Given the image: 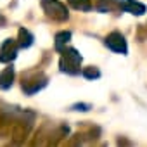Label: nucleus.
I'll return each instance as SVG.
<instances>
[{
	"label": "nucleus",
	"mask_w": 147,
	"mask_h": 147,
	"mask_svg": "<svg viewBox=\"0 0 147 147\" xmlns=\"http://www.w3.org/2000/svg\"><path fill=\"white\" fill-rule=\"evenodd\" d=\"M61 52H62L61 61H59L61 71L67 73V75H78V73H80V66H82V55H80V52L76 49H66V47Z\"/></svg>",
	"instance_id": "1"
},
{
	"label": "nucleus",
	"mask_w": 147,
	"mask_h": 147,
	"mask_svg": "<svg viewBox=\"0 0 147 147\" xmlns=\"http://www.w3.org/2000/svg\"><path fill=\"white\" fill-rule=\"evenodd\" d=\"M42 7L45 11V14L55 21H66L69 18L67 9L64 7V4L57 2V0H42Z\"/></svg>",
	"instance_id": "2"
},
{
	"label": "nucleus",
	"mask_w": 147,
	"mask_h": 147,
	"mask_svg": "<svg viewBox=\"0 0 147 147\" xmlns=\"http://www.w3.org/2000/svg\"><path fill=\"white\" fill-rule=\"evenodd\" d=\"M106 47L111 49L113 52H116V54H123V55L128 52L126 40H125V36H123L121 33H118V31H114V33H111V35L106 36Z\"/></svg>",
	"instance_id": "3"
},
{
	"label": "nucleus",
	"mask_w": 147,
	"mask_h": 147,
	"mask_svg": "<svg viewBox=\"0 0 147 147\" xmlns=\"http://www.w3.org/2000/svg\"><path fill=\"white\" fill-rule=\"evenodd\" d=\"M18 50H19V43L16 40H5L0 47V62H11L18 57Z\"/></svg>",
	"instance_id": "4"
},
{
	"label": "nucleus",
	"mask_w": 147,
	"mask_h": 147,
	"mask_svg": "<svg viewBox=\"0 0 147 147\" xmlns=\"http://www.w3.org/2000/svg\"><path fill=\"white\" fill-rule=\"evenodd\" d=\"M118 5L121 11L125 12H130V14H137V16H142L145 12V5L137 2V0H116Z\"/></svg>",
	"instance_id": "5"
},
{
	"label": "nucleus",
	"mask_w": 147,
	"mask_h": 147,
	"mask_svg": "<svg viewBox=\"0 0 147 147\" xmlns=\"http://www.w3.org/2000/svg\"><path fill=\"white\" fill-rule=\"evenodd\" d=\"M12 80H14V69L12 67H5L2 73H0V88L2 90L11 88Z\"/></svg>",
	"instance_id": "6"
},
{
	"label": "nucleus",
	"mask_w": 147,
	"mask_h": 147,
	"mask_svg": "<svg viewBox=\"0 0 147 147\" xmlns=\"http://www.w3.org/2000/svg\"><path fill=\"white\" fill-rule=\"evenodd\" d=\"M18 43H19V49H28L33 43V35L28 30L21 28L19 30V40H18Z\"/></svg>",
	"instance_id": "7"
},
{
	"label": "nucleus",
	"mask_w": 147,
	"mask_h": 147,
	"mask_svg": "<svg viewBox=\"0 0 147 147\" xmlns=\"http://www.w3.org/2000/svg\"><path fill=\"white\" fill-rule=\"evenodd\" d=\"M67 2L71 4L73 9H76V11H85V12H88V11L92 9L90 0H67Z\"/></svg>",
	"instance_id": "8"
},
{
	"label": "nucleus",
	"mask_w": 147,
	"mask_h": 147,
	"mask_svg": "<svg viewBox=\"0 0 147 147\" xmlns=\"http://www.w3.org/2000/svg\"><path fill=\"white\" fill-rule=\"evenodd\" d=\"M69 38H71V33H69V31H61V33L55 36V49H57V50H62V49L66 47V43L69 42Z\"/></svg>",
	"instance_id": "9"
},
{
	"label": "nucleus",
	"mask_w": 147,
	"mask_h": 147,
	"mask_svg": "<svg viewBox=\"0 0 147 147\" xmlns=\"http://www.w3.org/2000/svg\"><path fill=\"white\" fill-rule=\"evenodd\" d=\"M83 76L88 78V80H94V78H99V76H100V71H99L97 67H87V69L83 71Z\"/></svg>",
	"instance_id": "10"
},
{
	"label": "nucleus",
	"mask_w": 147,
	"mask_h": 147,
	"mask_svg": "<svg viewBox=\"0 0 147 147\" xmlns=\"http://www.w3.org/2000/svg\"><path fill=\"white\" fill-rule=\"evenodd\" d=\"M73 109H76V111H88L90 106L88 104H75V106H73Z\"/></svg>",
	"instance_id": "11"
}]
</instances>
